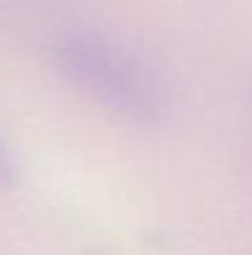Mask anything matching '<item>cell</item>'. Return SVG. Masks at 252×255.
I'll list each match as a JSON object with an SVG mask.
<instances>
[{
    "label": "cell",
    "mask_w": 252,
    "mask_h": 255,
    "mask_svg": "<svg viewBox=\"0 0 252 255\" xmlns=\"http://www.w3.org/2000/svg\"><path fill=\"white\" fill-rule=\"evenodd\" d=\"M52 65L114 117L151 127L166 112V92L151 67L94 30H65L50 42Z\"/></svg>",
    "instance_id": "cell-1"
},
{
    "label": "cell",
    "mask_w": 252,
    "mask_h": 255,
    "mask_svg": "<svg viewBox=\"0 0 252 255\" xmlns=\"http://www.w3.org/2000/svg\"><path fill=\"white\" fill-rule=\"evenodd\" d=\"M17 176V166L12 161V154L10 149L5 146V141L0 139V186H10Z\"/></svg>",
    "instance_id": "cell-2"
}]
</instances>
